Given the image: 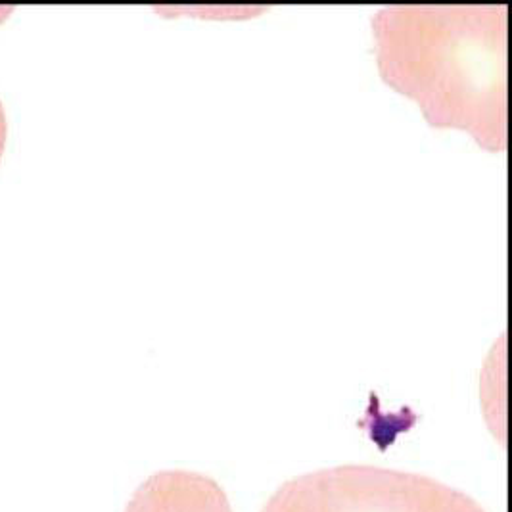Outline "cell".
<instances>
[{"instance_id": "cell-1", "label": "cell", "mask_w": 512, "mask_h": 512, "mask_svg": "<svg viewBox=\"0 0 512 512\" xmlns=\"http://www.w3.org/2000/svg\"><path fill=\"white\" fill-rule=\"evenodd\" d=\"M507 6H388L373 18L382 81L434 129L507 148Z\"/></svg>"}, {"instance_id": "cell-2", "label": "cell", "mask_w": 512, "mask_h": 512, "mask_svg": "<svg viewBox=\"0 0 512 512\" xmlns=\"http://www.w3.org/2000/svg\"><path fill=\"white\" fill-rule=\"evenodd\" d=\"M261 512H486L432 478L376 466H336L286 482Z\"/></svg>"}, {"instance_id": "cell-3", "label": "cell", "mask_w": 512, "mask_h": 512, "mask_svg": "<svg viewBox=\"0 0 512 512\" xmlns=\"http://www.w3.org/2000/svg\"><path fill=\"white\" fill-rule=\"evenodd\" d=\"M125 512H233L223 488L204 474L165 470L150 476Z\"/></svg>"}, {"instance_id": "cell-4", "label": "cell", "mask_w": 512, "mask_h": 512, "mask_svg": "<svg viewBox=\"0 0 512 512\" xmlns=\"http://www.w3.org/2000/svg\"><path fill=\"white\" fill-rule=\"evenodd\" d=\"M4 144H6V117H4V110L0 104V158L4 152Z\"/></svg>"}]
</instances>
